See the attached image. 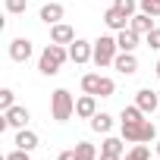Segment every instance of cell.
<instances>
[{"label": "cell", "mask_w": 160, "mask_h": 160, "mask_svg": "<svg viewBox=\"0 0 160 160\" xmlns=\"http://www.w3.org/2000/svg\"><path fill=\"white\" fill-rule=\"evenodd\" d=\"M66 60H69V50H66L63 44H53V41H50V44L41 50V57H38V72H41V75H57Z\"/></svg>", "instance_id": "6da1fadb"}, {"label": "cell", "mask_w": 160, "mask_h": 160, "mask_svg": "<svg viewBox=\"0 0 160 160\" xmlns=\"http://www.w3.org/2000/svg\"><path fill=\"white\" fill-rule=\"evenodd\" d=\"M119 135H122L129 144H141V141L151 144V141L157 138V126L144 116L141 122H119Z\"/></svg>", "instance_id": "7a4b0ae2"}, {"label": "cell", "mask_w": 160, "mask_h": 160, "mask_svg": "<svg viewBox=\"0 0 160 160\" xmlns=\"http://www.w3.org/2000/svg\"><path fill=\"white\" fill-rule=\"evenodd\" d=\"M82 91L94 94V98H113L116 94V82L110 75H101V72H85L82 75Z\"/></svg>", "instance_id": "3957f363"}, {"label": "cell", "mask_w": 160, "mask_h": 160, "mask_svg": "<svg viewBox=\"0 0 160 160\" xmlns=\"http://www.w3.org/2000/svg\"><path fill=\"white\" fill-rule=\"evenodd\" d=\"M72 113H75V98L66 88H57L50 94V116L57 122H66V119H72Z\"/></svg>", "instance_id": "277c9868"}, {"label": "cell", "mask_w": 160, "mask_h": 160, "mask_svg": "<svg viewBox=\"0 0 160 160\" xmlns=\"http://www.w3.org/2000/svg\"><path fill=\"white\" fill-rule=\"evenodd\" d=\"M116 53H119V44H116V38H110V35H101V38L94 41V57H91V63H94L98 69H104V66H113Z\"/></svg>", "instance_id": "5b68a950"}, {"label": "cell", "mask_w": 160, "mask_h": 160, "mask_svg": "<svg viewBox=\"0 0 160 160\" xmlns=\"http://www.w3.org/2000/svg\"><path fill=\"white\" fill-rule=\"evenodd\" d=\"M91 57H94V41H82V38H75V41L69 44V60H72L75 66L91 63Z\"/></svg>", "instance_id": "8992f818"}, {"label": "cell", "mask_w": 160, "mask_h": 160, "mask_svg": "<svg viewBox=\"0 0 160 160\" xmlns=\"http://www.w3.org/2000/svg\"><path fill=\"white\" fill-rule=\"evenodd\" d=\"M32 53H35V47H32L28 38H13V41H10V60H13V63H28Z\"/></svg>", "instance_id": "52a82bcc"}, {"label": "cell", "mask_w": 160, "mask_h": 160, "mask_svg": "<svg viewBox=\"0 0 160 160\" xmlns=\"http://www.w3.org/2000/svg\"><path fill=\"white\" fill-rule=\"evenodd\" d=\"M129 13L126 10H119V7H110L107 13H104V25L110 28V32H122V28H129Z\"/></svg>", "instance_id": "ba28073f"}, {"label": "cell", "mask_w": 160, "mask_h": 160, "mask_svg": "<svg viewBox=\"0 0 160 160\" xmlns=\"http://www.w3.org/2000/svg\"><path fill=\"white\" fill-rule=\"evenodd\" d=\"M113 69H116L119 75H135V72H138V57L129 53V50H119L116 60H113Z\"/></svg>", "instance_id": "9c48e42d"}, {"label": "cell", "mask_w": 160, "mask_h": 160, "mask_svg": "<svg viewBox=\"0 0 160 160\" xmlns=\"http://www.w3.org/2000/svg\"><path fill=\"white\" fill-rule=\"evenodd\" d=\"M63 16H66V7L63 3H44L41 7V13H38V19L44 22V25H57V22H63Z\"/></svg>", "instance_id": "30bf717a"}, {"label": "cell", "mask_w": 160, "mask_h": 160, "mask_svg": "<svg viewBox=\"0 0 160 160\" xmlns=\"http://www.w3.org/2000/svg\"><path fill=\"white\" fill-rule=\"evenodd\" d=\"M3 119H7L10 129H25L28 119H32V110H28V107H10V110L3 113Z\"/></svg>", "instance_id": "8fae6325"}, {"label": "cell", "mask_w": 160, "mask_h": 160, "mask_svg": "<svg viewBox=\"0 0 160 160\" xmlns=\"http://www.w3.org/2000/svg\"><path fill=\"white\" fill-rule=\"evenodd\" d=\"M50 41L53 44H72L75 41V28L69 22H57V25H50Z\"/></svg>", "instance_id": "7c38bea8"}, {"label": "cell", "mask_w": 160, "mask_h": 160, "mask_svg": "<svg viewBox=\"0 0 160 160\" xmlns=\"http://www.w3.org/2000/svg\"><path fill=\"white\" fill-rule=\"evenodd\" d=\"M94 113H98V98L82 91V98L75 101V116H82V119H91Z\"/></svg>", "instance_id": "4fadbf2b"}, {"label": "cell", "mask_w": 160, "mask_h": 160, "mask_svg": "<svg viewBox=\"0 0 160 160\" xmlns=\"http://www.w3.org/2000/svg\"><path fill=\"white\" fill-rule=\"evenodd\" d=\"M135 104H138L144 113H154V110L160 107V94H157V91H151V88H141V91L135 94Z\"/></svg>", "instance_id": "5bb4252c"}, {"label": "cell", "mask_w": 160, "mask_h": 160, "mask_svg": "<svg viewBox=\"0 0 160 160\" xmlns=\"http://www.w3.org/2000/svg\"><path fill=\"white\" fill-rule=\"evenodd\" d=\"M129 28H132V32H138V35H148V32L154 28V16H148V13H141V10H138V13L129 19Z\"/></svg>", "instance_id": "9a60e30c"}, {"label": "cell", "mask_w": 160, "mask_h": 160, "mask_svg": "<svg viewBox=\"0 0 160 160\" xmlns=\"http://www.w3.org/2000/svg\"><path fill=\"white\" fill-rule=\"evenodd\" d=\"M138 32H132V28H122V32H116V44H119V50H129V53H135V47H138Z\"/></svg>", "instance_id": "2e32d148"}, {"label": "cell", "mask_w": 160, "mask_h": 160, "mask_svg": "<svg viewBox=\"0 0 160 160\" xmlns=\"http://www.w3.org/2000/svg\"><path fill=\"white\" fill-rule=\"evenodd\" d=\"M88 122H91V129L101 132V135H110V132H113V116H110V113H101V110H98Z\"/></svg>", "instance_id": "e0dca14e"}, {"label": "cell", "mask_w": 160, "mask_h": 160, "mask_svg": "<svg viewBox=\"0 0 160 160\" xmlns=\"http://www.w3.org/2000/svg\"><path fill=\"white\" fill-rule=\"evenodd\" d=\"M16 148H22V151H35L38 148V135L25 126V129H16Z\"/></svg>", "instance_id": "ac0fdd59"}, {"label": "cell", "mask_w": 160, "mask_h": 160, "mask_svg": "<svg viewBox=\"0 0 160 160\" xmlns=\"http://www.w3.org/2000/svg\"><path fill=\"white\" fill-rule=\"evenodd\" d=\"M126 138H116V135H107L104 144H101V154H113V157H126Z\"/></svg>", "instance_id": "d6986e66"}, {"label": "cell", "mask_w": 160, "mask_h": 160, "mask_svg": "<svg viewBox=\"0 0 160 160\" xmlns=\"http://www.w3.org/2000/svg\"><path fill=\"white\" fill-rule=\"evenodd\" d=\"M148 113L138 107V104H129V107H122V113H119V122H141Z\"/></svg>", "instance_id": "ffe728a7"}, {"label": "cell", "mask_w": 160, "mask_h": 160, "mask_svg": "<svg viewBox=\"0 0 160 160\" xmlns=\"http://www.w3.org/2000/svg\"><path fill=\"white\" fill-rule=\"evenodd\" d=\"M75 154H78V160H98L101 157L91 141H75Z\"/></svg>", "instance_id": "44dd1931"}, {"label": "cell", "mask_w": 160, "mask_h": 160, "mask_svg": "<svg viewBox=\"0 0 160 160\" xmlns=\"http://www.w3.org/2000/svg\"><path fill=\"white\" fill-rule=\"evenodd\" d=\"M122 160H151V148L141 141V144H132V151L122 157Z\"/></svg>", "instance_id": "7402d4cb"}, {"label": "cell", "mask_w": 160, "mask_h": 160, "mask_svg": "<svg viewBox=\"0 0 160 160\" xmlns=\"http://www.w3.org/2000/svg\"><path fill=\"white\" fill-rule=\"evenodd\" d=\"M138 10L157 19V16H160V0H138Z\"/></svg>", "instance_id": "603a6c76"}, {"label": "cell", "mask_w": 160, "mask_h": 160, "mask_svg": "<svg viewBox=\"0 0 160 160\" xmlns=\"http://www.w3.org/2000/svg\"><path fill=\"white\" fill-rule=\"evenodd\" d=\"M3 7H7V13H10V16H19V13H25L28 0H3Z\"/></svg>", "instance_id": "cb8c5ba5"}, {"label": "cell", "mask_w": 160, "mask_h": 160, "mask_svg": "<svg viewBox=\"0 0 160 160\" xmlns=\"http://www.w3.org/2000/svg\"><path fill=\"white\" fill-rule=\"evenodd\" d=\"M144 41H148V47H151V50H160V25H154V28L144 35Z\"/></svg>", "instance_id": "d4e9b609"}, {"label": "cell", "mask_w": 160, "mask_h": 160, "mask_svg": "<svg viewBox=\"0 0 160 160\" xmlns=\"http://www.w3.org/2000/svg\"><path fill=\"white\" fill-rule=\"evenodd\" d=\"M13 98H16V94H13V88H3V91H0V110H3V113H7L10 107H16V104H13Z\"/></svg>", "instance_id": "484cf974"}, {"label": "cell", "mask_w": 160, "mask_h": 160, "mask_svg": "<svg viewBox=\"0 0 160 160\" xmlns=\"http://www.w3.org/2000/svg\"><path fill=\"white\" fill-rule=\"evenodd\" d=\"M113 7H119V10H126L129 16H135V13H138V0H113Z\"/></svg>", "instance_id": "4316f807"}, {"label": "cell", "mask_w": 160, "mask_h": 160, "mask_svg": "<svg viewBox=\"0 0 160 160\" xmlns=\"http://www.w3.org/2000/svg\"><path fill=\"white\" fill-rule=\"evenodd\" d=\"M3 160H32V151H22V148H16V151H10Z\"/></svg>", "instance_id": "83f0119b"}, {"label": "cell", "mask_w": 160, "mask_h": 160, "mask_svg": "<svg viewBox=\"0 0 160 160\" xmlns=\"http://www.w3.org/2000/svg\"><path fill=\"white\" fill-rule=\"evenodd\" d=\"M57 160H78V154H75V148H69V151H60Z\"/></svg>", "instance_id": "f1b7e54d"}, {"label": "cell", "mask_w": 160, "mask_h": 160, "mask_svg": "<svg viewBox=\"0 0 160 160\" xmlns=\"http://www.w3.org/2000/svg\"><path fill=\"white\" fill-rule=\"evenodd\" d=\"M98 160H122V157H113V154H101Z\"/></svg>", "instance_id": "f546056e"}, {"label": "cell", "mask_w": 160, "mask_h": 160, "mask_svg": "<svg viewBox=\"0 0 160 160\" xmlns=\"http://www.w3.org/2000/svg\"><path fill=\"white\" fill-rule=\"evenodd\" d=\"M154 72H157V78H160V60H157V66H154Z\"/></svg>", "instance_id": "4dcf8cb0"}, {"label": "cell", "mask_w": 160, "mask_h": 160, "mask_svg": "<svg viewBox=\"0 0 160 160\" xmlns=\"http://www.w3.org/2000/svg\"><path fill=\"white\" fill-rule=\"evenodd\" d=\"M154 151H157V157H160V141H157V144H154Z\"/></svg>", "instance_id": "1f68e13d"}, {"label": "cell", "mask_w": 160, "mask_h": 160, "mask_svg": "<svg viewBox=\"0 0 160 160\" xmlns=\"http://www.w3.org/2000/svg\"><path fill=\"white\" fill-rule=\"evenodd\" d=\"M157 160H160V157H157Z\"/></svg>", "instance_id": "d6a6232c"}, {"label": "cell", "mask_w": 160, "mask_h": 160, "mask_svg": "<svg viewBox=\"0 0 160 160\" xmlns=\"http://www.w3.org/2000/svg\"><path fill=\"white\" fill-rule=\"evenodd\" d=\"M157 94H160V91H157Z\"/></svg>", "instance_id": "836d02e7"}]
</instances>
